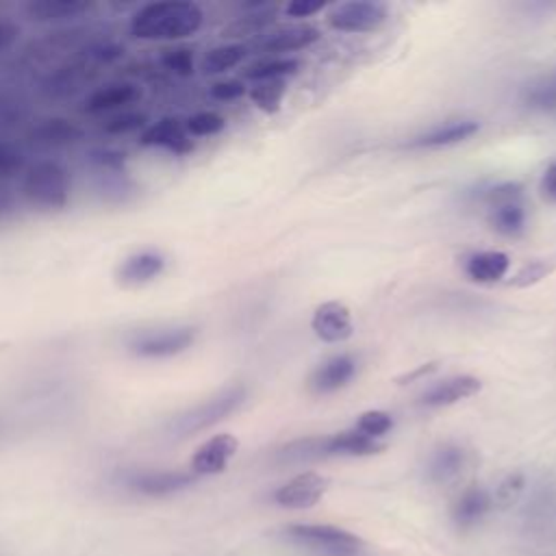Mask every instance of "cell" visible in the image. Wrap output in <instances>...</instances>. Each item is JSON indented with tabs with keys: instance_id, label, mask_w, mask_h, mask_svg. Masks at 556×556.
I'll list each match as a JSON object with an SVG mask.
<instances>
[{
	"instance_id": "f6af8a7d",
	"label": "cell",
	"mask_w": 556,
	"mask_h": 556,
	"mask_svg": "<svg viewBox=\"0 0 556 556\" xmlns=\"http://www.w3.org/2000/svg\"><path fill=\"white\" fill-rule=\"evenodd\" d=\"M434 369V363H430V365H424V367H419L417 371H413V374H408L406 378H402V380H415V378H419V376H424V374H428V371H432Z\"/></svg>"
},
{
	"instance_id": "ffe728a7",
	"label": "cell",
	"mask_w": 556,
	"mask_h": 556,
	"mask_svg": "<svg viewBox=\"0 0 556 556\" xmlns=\"http://www.w3.org/2000/svg\"><path fill=\"white\" fill-rule=\"evenodd\" d=\"M354 374H356V363L352 356L348 354L332 356L330 361H326L321 367L315 369V374L311 376V387L317 393H330L348 384Z\"/></svg>"
},
{
	"instance_id": "6da1fadb",
	"label": "cell",
	"mask_w": 556,
	"mask_h": 556,
	"mask_svg": "<svg viewBox=\"0 0 556 556\" xmlns=\"http://www.w3.org/2000/svg\"><path fill=\"white\" fill-rule=\"evenodd\" d=\"M204 11L191 0H152L128 17V33L141 41H180L202 28Z\"/></svg>"
},
{
	"instance_id": "cb8c5ba5",
	"label": "cell",
	"mask_w": 556,
	"mask_h": 556,
	"mask_svg": "<svg viewBox=\"0 0 556 556\" xmlns=\"http://www.w3.org/2000/svg\"><path fill=\"white\" fill-rule=\"evenodd\" d=\"M508 267H510V256L497 250L476 252L465 263L467 276L476 282H497L500 278L506 276Z\"/></svg>"
},
{
	"instance_id": "7402d4cb",
	"label": "cell",
	"mask_w": 556,
	"mask_h": 556,
	"mask_svg": "<svg viewBox=\"0 0 556 556\" xmlns=\"http://www.w3.org/2000/svg\"><path fill=\"white\" fill-rule=\"evenodd\" d=\"M317 39H319V30L315 26L298 24V26H287V28H280V30L267 35L265 41L261 43V50H265V52H293V50L308 48Z\"/></svg>"
},
{
	"instance_id": "5b68a950",
	"label": "cell",
	"mask_w": 556,
	"mask_h": 556,
	"mask_svg": "<svg viewBox=\"0 0 556 556\" xmlns=\"http://www.w3.org/2000/svg\"><path fill=\"white\" fill-rule=\"evenodd\" d=\"M193 482H195V476L182 469H132V471H126L119 480V484L128 493L141 495L148 500L178 495L187 491Z\"/></svg>"
},
{
	"instance_id": "ac0fdd59",
	"label": "cell",
	"mask_w": 556,
	"mask_h": 556,
	"mask_svg": "<svg viewBox=\"0 0 556 556\" xmlns=\"http://www.w3.org/2000/svg\"><path fill=\"white\" fill-rule=\"evenodd\" d=\"M384 450V443L371 439L358 430H345L339 434L321 437V456H371Z\"/></svg>"
},
{
	"instance_id": "7c38bea8",
	"label": "cell",
	"mask_w": 556,
	"mask_h": 556,
	"mask_svg": "<svg viewBox=\"0 0 556 556\" xmlns=\"http://www.w3.org/2000/svg\"><path fill=\"white\" fill-rule=\"evenodd\" d=\"M328 489V480L315 471L298 473L293 480L278 486L271 500L282 508H311L315 506Z\"/></svg>"
},
{
	"instance_id": "f546056e",
	"label": "cell",
	"mask_w": 556,
	"mask_h": 556,
	"mask_svg": "<svg viewBox=\"0 0 556 556\" xmlns=\"http://www.w3.org/2000/svg\"><path fill=\"white\" fill-rule=\"evenodd\" d=\"M159 63L163 70L172 72L174 76L180 78H189L195 70V59H193V50L187 46H172V48H163L159 54Z\"/></svg>"
},
{
	"instance_id": "9c48e42d",
	"label": "cell",
	"mask_w": 556,
	"mask_h": 556,
	"mask_svg": "<svg viewBox=\"0 0 556 556\" xmlns=\"http://www.w3.org/2000/svg\"><path fill=\"white\" fill-rule=\"evenodd\" d=\"M143 98V87L135 80H111L93 91H89L83 100V113L87 115H115L132 109Z\"/></svg>"
},
{
	"instance_id": "4dcf8cb0",
	"label": "cell",
	"mask_w": 556,
	"mask_h": 556,
	"mask_svg": "<svg viewBox=\"0 0 556 556\" xmlns=\"http://www.w3.org/2000/svg\"><path fill=\"white\" fill-rule=\"evenodd\" d=\"M489 222L500 235H506V237L519 235L523 230V222H526V213L521 208V202L491 208Z\"/></svg>"
},
{
	"instance_id": "b9f144b4",
	"label": "cell",
	"mask_w": 556,
	"mask_h": 556,
	"mask_svg": "<svg viewBox=\"0 0 556 556\" xmlns=\"http://www.w3.org/2000/svg\"><path fill=\"white\" fill-rule=\"evenodd\" d=\"M547 271H549V267H547L543 261H532V263L523 265V267L517 271V276H515L513 285H515V287H528V285H534V282H539Z\"/></svg>"
},
{
	"instance_id": "3957f363",
	"label": "cell",
	"mask_w": 556,
	"mask_h": 556,
	"mask_svg": "<svg viewBox=\"0 0 556 556\" xmlns=\"http://www.w3.org/2000/svg\"><path fill=\"white\" fill-rule=\"evenodd\" d=\"M282 534L315 556H367V543L361 536L330 523H289Z\"/></svg>"
},
{
	"instance_id": "f1b7e54d",
	"label": "cell",
	"mask_w": 556,
	"mask_h": 556,
	"mask_svg": "<svg viewBox=\"0 0 556 556\" xmlns=\"http://www.w3.org/2000/svg\"><path fill=\"white\" fill-rule=\"evenodd\" d=\"M298 61L295 59H265V61H256L254 65H250L243 74L250 80L263 83V80H278L287 74H295L298 72Z\"/></svg>"
},
{
	"instance_id": "2e32d148",
	"label": "cell",
	"mask_w": 556,
	"mask_h": 556,
	"mask_svg": "<svg viewBox=\"0 0 556 556\" xmlns=\"http://www.w3.org/2000/svg\"><path fill=\"white\" fill-rule=\"evenodd\" d=\"M98 67L89 65L87 61H83L80 56L72 63H65L61 67H56L54 72L48 74V78L41 83L43 93H48L50 98H67L74 91H78L93 74Z\"/></svg>"
},
{
	"instance_id": "836d02e7",
	"label": "cell",
	"mask_w": 556,
	"mask_h": 556,
	"mask_svg": "<svg viewBox=\"0 0 556 556\" xmlns=\"http://www.w3.org/2000/svg\"><path fill=\"white\" fill-rule=\"evenodd\" d=\"M26 165V152L17 143L0 139V182L20 176Z\"/></svg>"
},
{
	"instance_id": "ee69618b",
	"label": "cell",
	"mask_w": 556,
	"mask_h": 556,
	"mask_svg": "<svg viewBox=\"0 0 556 556\" xmlns=\"http://www.w3.org/2000/svg\"><path fill=\"white\" fill-rule=\"evenodd\" d=\"M541 195L549 202H556V163H552L541 178Z\"/></svg>"
},
{
	"instance_id": "9a60e30c",
	"label": "cell",
	"mask_w": 556,
	"mask_h": 556,
	"mask_svg": "<svg viewBox=\"0 0 556 556\" xmlns=\"http://www.w3.org/2000/svg\"><path fill=\"white\" fill-rule=\"evenodd\" d=\"M91 0H30L24 13L37 24H70L93 11Z\"/></svg>"
},
{
	"instance_id": "4fadbf2b",
	"label": "cell",
	"mask_w": 556,
	"mask_h": 556,
	"mask_svg": "<svg viewBox=\"0 0 556 556\" xmlns=\"http://www.w3.org/2000/svg\"><path fill=\"white\" fill-rule=\"evenodd\" d=\"M311 328L321 341L341 343V341L350 339L352 332H354L350 308L343 302H337V300L324 302L315 308L313 319H311Z\"/></svg>"
},
{
	"instance_id": "8992f818",
	"label": "cell",
	"mask_w": 556,
	"mask_h": 556,
	"mask_svg": "<svg viewBox=\"0 0 556 556\" xmlns=\"http://www.w3.org/2000/svg\"><path fill=\"white\" fill-rule=\"evenodd\" d=\"M195 330L191 326H169V328H150L135 332L126 348L139 358H169L187 348H191Z\"/></svg>"
},
{
	"instance_id": "44dd1931",
	"label": "cell",
	"mask_w": 556,
	"mask_h": 556,
	"mask_svg": "<svg viewBox=\"0 0 556 556\" xmlns=\"http://www.w3.org/2000/svg\"><path fill=\"white\" fill-rule=\"evenodd\" d=\"M465 465H467V452L460 445L445 443L439 450H434V454L430 456L428 478L437 484L452 482L463 473Z\"/></svg>"
},
{
	"instance_id": "d4e9b609",
	"label": "cell",
	"mask_w": 556,
	"mask_h": 556,
	"mask_svg": "<svg viewBox=\"0 0 556 556\" xmlns=\"http://www.w3.org/2000/svg\"><path fill=\"white\" fill-rule=\"evenodd\" d=\"M245 56H248V46H243V43H224V46L211 48V50L202 56L200 70H202L206 76L224 74V72L232 70V67H237Z\"/></svg>"
},
{
	"instance_id": "8d00e7d4",
	"label": "cell",
	"mask_w": 556,
	"mask_h": 556,
	"mask_svg": "<svg viewBox=\"0 0 556 556\" xmlns=\"http://www.w3.org/2000/svg\"><path fill=\"white\" fill-rule=\"evenodd\" d=\"M523 486H526V476L521 471H513L508 473L495 489V497L493 502L500 506V508H510L519 495L523 493Z\"/></svg>"
},
{
	"instance_id": "7a4b0ae2",
	"label": "cell",
	"mask_w": 556,
	"mask_h": 556,
	"mask_svg": "<svg viewBox=\"0 0 556 556\" xmlns=\"http://www.w3.org/2000/svg\"><path fill=\"white\" fill-rule=\"evenodd\" d=\"M20 198L33 211L59 213L72 202V172L59 159H37L20 174Z\"/></svg>"
},
{
	"instance_id": "30bf717a",
	"label": "cell",
	"mask_w": 556,
	"mask_h": 556,
	"mask_svg": "<svg viewBox=\"0 0 556 556\" xmlns=\"http://www.w3.org/2000/svg\"><path fill=\"white\" fill-rule=\"evenodd\" d=\"M139 146L161 148L178 156L193 150V141L185 130V122L178 117H161L156 122H150L139 132Z\"/></svg>"
},
{
	"instance_id": "52a82bcc",
	"label": "cell",
	"mask_w": 556,
	"mask_h": 556,
	"mask_svg": "<svg viewBox=\"0 0 556 556\" xmlns=\"http://www.w3.org/2000/svg\"><path fill=\"white\" fill-rule=\"evenodd\" d=\"M387 4L376 0H348L341 4H334L326 22L330 28L341 33H371L380 28L387 22Z\"/></svg>"
},
{
	"instance_id": "f35d334b",
	"label": "cell",
	"mask_w": 556,
	"mask_h": 556,
	"mask_svg": "<svg viewBox=\"0 0 556 556\" xmlns=\"http://www.w3.org/2000/svg\"><path fill=\"white\" fill-rule=\"evenodd\" d=\"M484 200H486L489 208H497V206H506V204H519L521 187L517 182L497 185V187H493L484 193Z\"/></svg>"
},
{
	"instance_id": "4316f807",
	"label": "cell",
	"mask_w": 556,
	"mask_h": 556,
	"mask_svg": "<svg viewBox=\"0 0 556 556\" xmlns=\"http://www.w3.org/2000/svg\"><path fill=\"white\" fill-rule=\"evenodd\" d=\"M271 22H274V9L252 11V13L243 15V17L232 20V22L222 30V35H224V37H230V39L258 35V33H263Z\"/></svg>"
},
{
	"instance_id": "8fae6325",
	"label": "cell",
	"mask_w": 556,
	"mask_h": 556,
	"mask_svg": "<svg viewBox=\"0 0 556 556\" xmlns=\"http://www.w3.org/2000/svg\"><path fill=\"white\" fill-rule=\"evenodd\" d=\"M239 450V441L237 437L228 434V432H219L215 437H211L208 441H204L191 456V473L198 476H215L222 473L230 458L237 454Z\"/></svg>"
},
{
	"instance_id": "1f68e13d",
	"label": "cell",
	"mask_w": 556,
	"mask_h": 556,
	"mask_svg": "<svg viewBox=\"0 0 556 556\" xmlns=\"http://www.w3.org/2000/svg\"><path fill=\"white\" fill-rule=\"evenodd\" d=\"M526 104L530 109L539 111H552L556 109V72L543 76L541 80L532 83L526 91Z\"/></svg>"
},
{
	"instance_id": "ba28073f",
	"label": "cell",
	"mask_w": 556,
	"mask_h": 556,
	"mask_svg": "<svg viewBox=\"0 0 556 556\" xmlns=\"http://www.w3.org/2000/svg\"><path fill=\"white\" fill-rule=\"evenodd\" d=\"M87 137L85 128L65 117V115H48L37 119L28 132H26V143L35 150L52 152V150H67L78 143H83Z\"/></svg>"
},
{
	"instance_id": "603a6c76",
	"label": "cell",
	"mask_w": 556,
	"mask_h": 556,
	"mask_svg": "<svg viewBox=\"0 0 556 556\" xmlns=\"http://www.w3.org/2000/svg\"><path fill=\"white\" fill-rule=\"evenodd\" d=\"M480 128L478 122L473 119H458V122H450L443 126H437L424 135H419L415 141H410V146L415 148H443V146H454L458 141L469 139L471 135H476Z\"/></svg>"
},
{
	"instance_id": "83f0119b",
	"label": "cell",
	"mask_w": 556,
	"mask_h": 556,
	"mask_svg": "<svg viewBox=\"0 0 556 556\" xmlns=\"http://www.w3.org/2000/svg\"><path fill=\"white\" fill-rule=\"evenodd\" d=\"M285 93H287V85H285L282 78H278V80H263V83H256L250 89V100L263 113H276V111H280Z\"/></svg>"
},
{
	"instance_id": "d590c367",
	"label": "cell",
	"mask_w": 556,
	"mask_h": 556,
	"mask_svg": "<svg viewBox=\"0 0 556 556\" xmlns=\"http://www.w3.org/2000/svg\"><path fill=\"white\" fill-rule=\"evenodd\" d=\"M89 161L98 174H124L126 152L117 148H93L89 152Z\"/></svg>"
},
{
	"instance_id": "d6986e66",
	"label": "cell",
	"mask_w": 556,
	"mask_h": 556,
	"mask_svg": "<svg viewBox=\"0 0 556 556\" xmlns=\"http://www.w3.org/2000/svg\"><path fill=\"white\" fill-rule=\"evenodd\" d=\"M482 389L480 380L473 376H452L443 382H437L421 395V404L426 406H450L465 397L476 395Z\"/></svg>"
},
{
	"instance_id": "e0dca14e",
	"label": "cell",
	"mask_w": 556,
	"mask_h": 556,
	"mask_svg": "<svg viewBox=\"0 0 556 556\" xmlns=\"http://www.w3.org/2000/svg\"><path fill=\"white\" fill-rule=\"evenodd\" d=\"M493 506V497L482 486H467L452 504V521L458 530L476 528Z\"/></svg>"
},
{
	"instance_id": "d6a6232c",
	"label": "cell",
	"mask_w": 556,
	"mask_h": 556,
	"mask_svg": "<svg viewBox=\"0 0 556 556\" xmlns=\"http://www.w3.org/2000/svg\"><path fill=\"white\" fill-rule=\"evenodd\" d=\"M126 48L117 41H91L89 46H85L80 50V59L87 61L93 67H102V65H111L115 61H119L124 56Z\"/></svg>"
},
{
	"instance_id": "e575fe53",
	"label": "cell",
	"mask_w": 556,
	"mask_h": 556,
	"mask_svg": "<svg viewBox=\"0 0 556 556\" xmlns=\"http://www.w3.org/2000/svg\"><path fill=\"white\" fill-rule=\"evenodd\" d=\"M226 119L215 111H198L185 119V130L189 137H211L222 132Z\"/></svg>"
},
{
	"instance_id": "484cf974",
	"label": "cell",
	"mask_w": 556,
	"mask_h": 556,
	"mask_svg": "<svg viewBox=\"0 0 556 556\" xmlns=\"http://www.w3.org/2000/svg\"><path fill=\"white\" fill-rule=\"evenodd\" d=\"M148 124H150L148 113L137 111V109H128V111L109 115V117L102 122L100 130H102L104 135H109V137H126V135L141 132Z\"/></svg>"
},
{
	"instance_id": "60d3db41",
	"label": "cell",
	"mask_w": 556,
	"mask_h": 556,
	"mask_svg": "<svg viewBox=\"0 0 556 556\" xmlns=\"http://www.w3.org/2000/svg\"><path fill=\"white\" fill-rule=\"evenodd\" d=\"M245 93V85L241 80H219L215 85H211V98L219 100V102H230V100H237Z\"/></svg>"
},
{
	"instance_id": "277c9868",
	"label": "cell",
	"mask_w": 556,
	"mask_h": 556,
	"mask_svg": "<svg viewBox=\"0 0 556 556\" xmlns=\"http://www.w3.org/2000/svg\"><path fill=\"white\" fill-rule=\"evenodd\" d=\"M245 400V387L243 384H232L228 389H222L217 395L195 404L193 408H187L182 413H178L176 417H172L165 426L167 437L172 439H187L193 437L211 426H215L217 421H222L224 417H228L230 413H235L241 402Z\"/></svg>"
},
{
	"instance_id": "5bb4252c",
	"label": "cell",
	"mask_w": 556,
	"mask_h": 556,
	"mask_svg": "<svg viewBox=\"0 0 556 556\" xmlns=\"http://www.w3.org/2000/svg\"><path fill=\"white\" fill-rule=\"evenodd\" d=\"M165 269V256L159 250H137L128 254L115 271V278L124 287H141L159 278Z\"/></svg>"
},
{
	"instance_id": "bcb514c9",
	"label": "cell",
	"mask_w": 556,
	"mask_h": 556,
	"mask_svg": "<svg viewBox=\"0 0 556 556\" xmlns=\"http://www.w3.org/2000/svg\"><path fill=\"white\" fill-rule=\"evenodd\" d=\"M0 432H2V421H0Z\"/></svg>"
},
{
	"instance_id": "74e56055",
	"label": "cell",
	"mask_w": 556,
	"mask_h": 556,
	"mask_svg": "<svg viewBox=\"0 0 556 556\" xmlns=\"http://www.w3.org/2000/svg\"><path fill=\"white\" fill-rule=\"evenodd\" d=\"M391 428H393V419L387 410H365L358 417L354 430H358L371 439H378V437L387 434Z\"/></svg>"
},
{
	"instance_id": "ab89813d",
	"label": "cell",
	"mask_w": 556,
	"mask_h": 556,
	"mask_svg": "<svg viewBox=\"0 0 556 556\" xmlns=\"http://www.w3.org/2000/svg\"><path fill=\"white\" fill-rule=\"evenodd\" d=\"M20 37H22V26L11 17L0 15V54L13 50Z\"/></svg>"
},
{
	"instance_id": "7bdbcfd3",
	"label": "cell",
	"mask_w": 556,
	"mask_h": 556,
	"mask_svg": "<svg viewBox=\"0 0 556 556\" xmlns=\"http://www.w3.org/2000/svg\"><path fill=\"white\" fill-rule=\"evenodd\" d=\"M324 7H326V2H321V0H293L285 7V13L289 17H308L317 11H321Z\"/></svg>"
}]
</instances>
